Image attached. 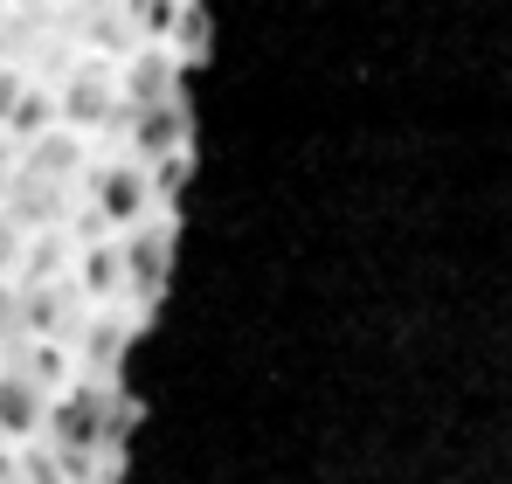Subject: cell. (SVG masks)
Listing matches in <instances>:
<instances>
[{"mask_svg":"<svg viewBox=\"0 0 512 484\" xmlns=\"http://www.w3.org/2000/svg\"><path fill=\"white\" fill-rule=\"evenodd\" d=\"M160 173L146 160H132V153H111V160H90L77 173V194H84L90 208V229H104V236H125V229H139V222H153V215H167L160 208Z\"/></svg>","mask_w":512,"mask_h":484,"instance_id":"obj_1","label":"cell"},{"mask_svg":"<svg viewBox=\"0 0 512 484\" xmlns=\"http://www.w3.org/2000/svg\"><path fill=\"white\" fill-rule=\"evenodd\" d=\"M118 277H125V305L132 312H146L167 291V277H173V222L167 215H153V222L118 236Z\"/></svg>","mask_w":512,"mask_h":484,"instance_id":"obj_2","label":"cell"},{"mask_svg":"<svg viewBox=\"0 0 512 484\" xmlns=\"http://www.w3.org/2000/svg\"><path fill=\"white\" fill-rule=\"evenodd\" d=\"M49 381L42 374H28L14 353H0V443L7 450H28V443H42V422H49Z\"/></svg>","mask_w":512,"mask_h":484,"instance_id":"obj_3","label":"cell"},{"mask_svg":"<svg viewBox=\"0 0 512 484\" xmlns=\"http://www.w3.org/2000/svg\"><path fill=\"white\" fill-rule=\"evenodd\" d=\"M125 104H118V77L111 70H97V63H84L77 77L56 90V125L63 132H77V139H90L97 125H111Z\"/></svg>","mask_w":512,"mask_h":484,"instance_id":"obj_4","label":"cell"},{"mask_svg":"<svg viewBox=\"0 0 512 484\" xmlns=\"http://www.w3.org/2000/svg\"><path fill=\"white\" fill-rule=\"evenodd\" d=\"M28 229L35 222H21L14 208H0V277L14 284V270H21V249H28Z\"/></svg>","mask_w":512,"mask_h":484,"instance_id":"obj_5","label":"cell"},{"mask_svg":"<svg viewBox=\"0 0 512 484\" xmlns=\"http://www.w3.org/2000/svg\"><path fill=\"white\" fill-rule=\"evenodd\" d=\"M14 346H21V284L0 277V353H14Z\"/></svg>","mask_w":512,"mask_h":484,"instance_id":"obj_6","label":"cell"},{"mask_svg":"<svg viewBox=\"0 0 512 484\" xmlns=\"http://www.w3.org/2000/svg\"><path fill=\"white\" fill-rule=\"evenodd\" d=\"M0 21H7V0H0Z\"/></svg>","mask_w":512,"mask_h":484,"instance_id":"obj_7","label":"cell"}]
</instances>
